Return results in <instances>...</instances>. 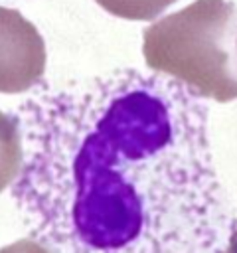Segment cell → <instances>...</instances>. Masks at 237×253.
Here are the masks:
<instances>
[{
    "instance_id": "6da1fadb",
    "label": "cell",
    "mask_w": 237,
    "mask_h": 253,
    "mask_svg": "<svg viewBox=\"0 0 237 253\" xmlns=\"http://www.w3.org/2000/svg\"><path fill=\"white\" fill-rule=\"evenodd\" d=\"M12 198L53 253H219L237 217L219 182L207 107L136 67L43 85L16 111Z\"/></svg>"
},
{
    "instance_id": "3957f363",
    "label": "cell",
    "mask_w": 237,
    "mask_h": 253,
    "mask_svg": "<svg viewBox=\"0 0 237 253\" xmlns=\"http://www.w3.org/2000/svg\"><path fill=\"white\" fill-rule=\"evenodd\" d=\"M45 43L38 28L16 8L0 6V93L36 87L45 71Z\"/></svg>"
},
{
    "instance_id": "277c9868",
    "label": "cell",
    "mask_w": 237,
    "mask_h": 253,
    "mask_svg": "<svg viewBox=\"0 0 237 253\" xmlns=\"http://www.w3.org/2000/svg\"><path fill=\"white\" fill-rule=\"evenodd\" d=\"M24 160L22 128L16 115L0 111V192L14 184Z\"/></svg>"
},
{
    "instance_id": "7a4b0ae2",
    "label": "cell",
    "mask_w": 237,
    "mask_h": 253,
    "mask_svg": "<svg viewBox=\"0 0 237 253\" xmlns=\"http://www.w3.org/2000/svg\"><path fill=\"white\" fill-rule=\"evenodd\" d=\"M148 69L182 81L194 95L237 99V6L231 0H194L142 32Z\"/></svg>"
},
{
    "instance_id": "5b68a950",
    "label": "cell",
    "mask_w": 237,
    "mask_h": 253,
    "mask_svg": "<svg viewBox=\"0 0 237 253\" xmlns=\"http://www.w3.org/2000/svg\"><path fill=\"white\" fill-rule=\"evenodd\" d=\"M103 10L124 20L152 22L178 0H95Z\"/></svg>"
},
{
    "instance_id": "52a82bcc",
    "label": "cell",
    "mask_w": 237,
    "mask_h": 253,
    "mask_svg": "<svg viewBox=\"0 0 237 253\" xmlns=\"http://www.w3.org/2000/svg\"><path fill=\"white\" fill-rule=\"evenodd\" d=\"M219 253H237V227H235V231L231 233V237H229L227 245H225Z\"/></svg>"
},
{
    "instance_id": "8992f818",
    "label": "cell",
    "mask_w": 237,
    "mask_h": 253,
    "mask_svg": "<svg viewBox=\"0 0 237 253\" xmlns=\"http://www.w3.org/2000/svg\"><path fill=\"white\" fill-rule=\"evenodd\" d=\"M0 253H53L51 249H47L43 243H40L34 237H26V239H18L10 245H4L0 249Z\"/></svg>"
}]
</instances>
